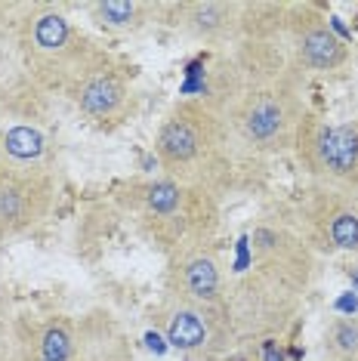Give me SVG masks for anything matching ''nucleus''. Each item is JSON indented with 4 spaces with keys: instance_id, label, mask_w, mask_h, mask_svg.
<instances>
[{
    "instance_id": "f257e3e1",
    "label": "nucleus",
    "mask_w": 358,
    "mask_h": 361,
    "mask_svg": "<svg viewBox=\"0 0 358 361\" xmlns=\"http://www.w3.org/2000/svg\"><path fill=\"white\" fill-rule=\"evenodd\" d=\"M247 269L229 278V315L238 340H272L290 324L315 278V253L290 219H257Z\"/></svg>"
},
{
    "instance_id": "f03ea898",
    "label": "nucleus",
    "mask_w": 358,
    "mask_h": 361,
    "mask_svg": "<svg viewBox=\"0 0 358 361\" xmlns=\"http://www.w3.org/2000/svg\"><path fill=\"white\" fill-rule=\"evenodd\" d=\"M238 65V96L226 124L247 154H284L294 149V136L306 105V75H300L278 40H241L232 47Z\"/></svg>"
},
{
    "instance_id": "7ed1b4c3",
    "label": "nucleus",
    "mask_w": 358,
    "mask_h": 361,
    "mask_svg": "<svg viewBox=\"0 0 358 361\" xmlns=\"http://www.w3.org/2000/svg\"><path fill=\"white\" fill-rule=\"evenodd\" d=\"M238 154L229 124L201 99H176L154 130V158L161 176L201 188L216 198L238 188Z\"/></svg>"
},
{
    "instance_id": "20e7f679",
    "label": "nucleus",
    "mask_w": 358,
    "mask_h": 361,
    "mask_svg": "<svg viewBox=\"0 0 358 361\" xmlns=\"http://www.w3.org/2000/svg\"><path fill=\"white\" fill-rule=\"evenodd\" d=\"M136 235L164 257L210 244L219 228V198L176 179H133L115 195Z\"/></svg>"
},
{
    "instance_id": "39448f33",
    "label": "nucleus",
    "mask_w": 358,
    "mask_h": 361,
    "mask_svg": "<svg viewBox=\"0 0 358 361\" xmlns=\"http://www.w3.org/2000/svg\"><path fill=\"white\" fill-rule=\"evenodd\" d=\"M16 44L28 75L44 90L59 93L102 53L68 16L50 4L28 6L16 25Z\"/></svg>"
},
{
    "instance_id": "423d86ee",
    "label": "nucleus",
    "mask_w": 358,
    "mask_h": 361,
    "mask_svg": "<svg viewBox=\"0 0 358 361\" xmlns=\"http://www.w3.org/2000/svg\"><path fill=\"white\" fill-rule=\"evenodd\" d=\"M13 361H127L124 336L111 315H44L10 324Z\"/></svg>"
},
{
    "instance_id": "0eeeda50",
    "label": "nucleus",
    "mask_w": 358,
    "mask_h": 361,
    "mask_svg": "<svg viewBox=\"0 0 358 361\" xmlns=\"http://www.w3.org/2000/svg\"><path fill=\"white\" fill-rule=\"evenodd\" d=\"M290 226L312 247V253L358 257V192L312 183L294 207Z\"/></svg>"
},
{
    "instance_id": "6e6552de",
    "label": "nucleus",
    "mask_w": 358,
    "mask_h": 361,
    "mask_svg": "<svg viewBox=\"0 0 358 361\" xmlns=\"http://www.w3.org/2000/svg\"><path fill=\"white\" fill-rule=\"evenodd\" d=\"M65 96L80 118L102 133L121 130L140 109V96L130 84L127 68L105 50L71 80Z\"/></svg>"
},
{
    "instance_id": "1a4fd4ad",
    "label": "nucleus",
    "mask_w": 358,
    "mask_h": 361,
    "mask_svg": "<svg viewBox=\"0 0 358 361\" xmlns=\"http://www.w3.org/2000/svg\"><path fill=\"white\" fill-rule=\"evenodd\" d=\"M229 278L226 259L214 241L198 244L183 253L167 257L164 269V297L183 306L201 309L207 315L229 318Z\"/></svg>"
},
{
    "instance_id": "9d476101",
    "label": "nucleus",
    "mask_w": 358,
    "mask_h": 361,
    "mask_svg": "<svg viewBox=\"0 0 358 361\" xmlns=\"http://www.w3.org/2000/svg\"><path fill=\"white\" fill-rule=\"evenodd\" d=\"M56 179L40 164L0 161V244L22 238L50 216Z\"/></svg>"
},
{
    "instance_id": "9b49d317",
    "label": "nucleus",
    "mask_w": 358,
    "mask_h": 361,
    "mask_svg": "<svg viewBox=\"0 0 358 361\" xmlns=\"http://www.w3.org/2000/svg\"><path fill=\"white\" fill-rule=\"evenodd\" d=\"M284 53L300 75H337L349 65V44L315 4H290L281 31Z\"/></svg>"
},
{
    "instance_id": "f8f14e48",
    "label": "nucleus",
    "mask_w": 358,
    "mask_h": 361,
    "mask_svg": "<svg viewBox=\"0 0 358 361\" xmlns=\"http://www.w3.org/2000/svg\"><path fill=\"white\" fill-rule=\"evenodd\" d=\"M161 16L183 37L204 47H216L219 53L241 44V31H244L241 0H179V4H161Z\"/></svg>"
},
{
    "instance_id": "ddd939ff",
    "label": "nucleus",
    "mask_w": 358,
    "mask_h": 361,
    "mask_svg": "<svg viewBox=\"0 0 358 361\" xmlns=\"http://www.w3.org/2000/svg\"><path fill=\"white\" fill-rule=\"evenodd\" d=\"M152 322L170 346L185 355H214L238 343L229 318L207 315V312L183 306L167 297H161V302L152 309Z\"/></svg>"
},
{
    "instance_id": "4468645a",
    "label": "nucleus",
    "mask_w": 358,
    "mask_h": 361,
    "mask_svg": "<svg viewBox=\"0 0 358 361\" xmlns=\"http://www.w3.org/2000/svg\"><path fill=\"white\" fill-rule=\"evenodd\" d=\"M319 183L358 192V118L346 121V124H333L328 161H324V173Z\"/></svg>"
},
{
    "instance_id": "2eb2a0df",
    "label": "nucleus",
    "mask_w": 358,
    "mask_h": 361,
    "mask_svg": "<svg viewBox=\"0 0 358 361\" xmlns=\"http://www.w3.org/2000/svg\"><path fill=\"white\" fill-rule=\"evenodd\" d=\"M161 16V4L149 0H99L90 4V19L109 35H136Z\"/></svg>"
},
{
    "instance_id": "dca6fc26",
    "label": "nucleus",
    "mask_w": 358,
    "mask_h": 361,
    "mask_svg": "<svg viewBox=\"0 0 358 361\" xmlns=\"http://www.w3.org/2000/svg\"><path fill=\"white\" fill-rule=\"evenodd\" d=\"M324 361H358V318L337 315L321 331Z\"/></svg>"
},
{
    "instance_id": "f3484780",
    "label": "nucleus",
    "mask_w": 358,
    "mask_h": 361,
    "mask_svg": "<svg viewBox=\"0 0 358 361\" xmlns=\"http://www.w3.org/2000/svg\"><path fill=\"white\" fill-rule=\"evenodd\" d=\"M44 152V139L31 127H16L4 136V154L13 164H35Z\"/></svg>"
},
{
    "instance_id": "a211bd4d",
    "label": "nucleus",
    "mask_w": 358,
    "mask_h": 361,
    "mask_svg": "<svg viewBox=\"0 0 358 361\" xmlns=\"http://www.w3.org/2000/svg\"><path fill=\"white\" fill-rule=\"evenodd\" d=\"M22 361H37V358H22Z\"/></svg>"
},
{
    "instance_id": "6ab92c4d",
    "label": "nucleus",
    "mask_w": 358,
    "mask_h": 361,
    "mask_svg": "<svg viewBox=\"0 0 358 361\" xmlns=\"http://www.w3.org/2000/svg\"><path fill=\"white\" fill-rule=\"evenodd\" d=\"M0 306H4V300H0Z\"/></svg>"
}]
</instances>
